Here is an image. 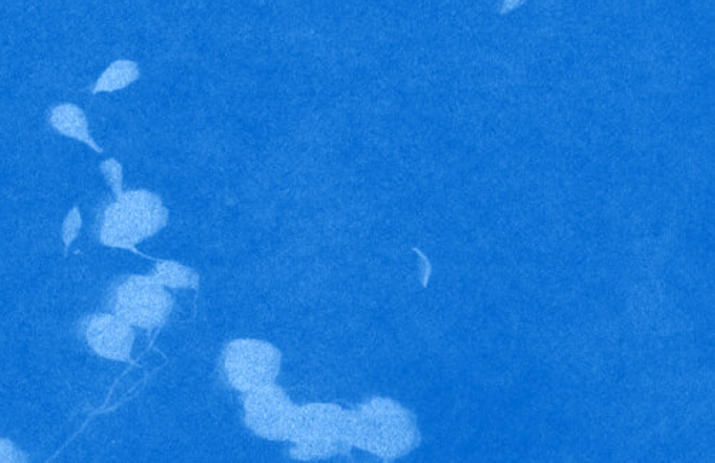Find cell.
Returning <instances> with one entry per match:
<instances>
[{
	"label": "cell",
	"instance_id": "cell-2",
	"mask_svg": "<svg viewBox=\"0 0 715 463\" xmlns=\"http://www.w3.org/2000/svg\"><path fill=\"white\" fill-rule=\"evenodd\" d=\"M290 455L297 461H322L348 455L352 444V411L330 402L295 409L288 434Z\"/></svg>",
	"mask_w": 715,
	"mask_h": 463
},
{
	"label": "cell",
	"instance_id": "cell-5",
	"mask_svg": "<svg viewBox=\"0 0 715 463\" xmlns=\"http://www.w3.org/2000/svg\"><path fill=\"white\" fill-rule=\"evenodd\" d=\"M283 354L271 342L240 338L228 342L221 357L227 384L241 394L275 384L281 371Z\"/></svg>",
	"mask_w": 715,
	"mask_h": 463
},
{
	"label": "cell",
	"instance_id": "cell-8",
	"mask_svg": "<svg viewBox=\"0 0 715 463\" xmlns=\"http://www.w3.org/2000/svg\"><path fill=\"white\" fill-rule=\"evenodd\" d=\"M49 124L56 133L67 139L86 144L96 153H103L102 147L93 139L85 110L75 103L57 104L50 110Z\"/></svg>",
	"mask_w": 715,
	"mask_h": 463
},
{
	"label": "cell",
	"instance_id": "cell-7",
	"mask_svg": "<svg viewBox=\"0 0 715 463\" xmlns=\"http://www.w3.org/2000/svg\"><path fill=\"white\" fill-rule=\"evenodd\" d=\"M79 331L89 350L103 360L127 362L132 357L136 331L113 312L87 315Z\"/></svg>",
	"mask_w": 715,
	"mask_h": 463
},
{
	"label": "cell",
	"instance_id": "cell-12",
	"mask_svg": "<svg viewBox=\"0 0 715 463\" xmlns=\"http://www.w3.org/2000/svg\"><path fill=\"white\" fill-rule=\"evenodd\" d=\"M104 180L112 189L114 197L123 193V167L116 159H107L100 163Z\"/></svg>",
	"mask_w": 715,
	"mask_h": 463
},
{
	"label": "cell",
	"instance_id": "cell-10",
	"mask_svg": "<svg viewBox=\"0 0 715 463\" xmlns=\"http://www.w3.org/2000/svg\"><path fill=\"white\" fill-rule=\"evenodd\" d=\"M151 275L169 290L196 288L200 281V277L193 268L170 260H160L159 263H156Z\"/></svg>",
	"mask_w": 715,
	"mask_h": 463
},
{
	"label": "cell",
	"instance_id": "cell-1",
	"mask_svg": "<svg viewBox=\"0 0 715 463\" xmlns=\"http://www.w3.org/2000/svg\"><path fill=\"white\" fill-rule=\"evenodd\" d=\"M419 441L414 414L394 399L369 398L352 411V444L382 461L408 455Z\"/></svg>",
	"mask_w": 715,
	"mask_h": 463
},
{
	"label": "cell",
	"instance_id": "cell-13",
	"mask_svg": "<svg viewBox=\"0 0 715 463\" xmlns=\"http://www.w3.org/2000/svg\"><path fill=\"white\" fill-rule=\"evenodd\" d=\"M29 462V456L15 442L0 436V463Z\"/></svg>",
	"mask_w": 715,
	"mask_h": 463
},
{
	"label": "cell",
	"instance_id": "cell-14",
	"mask_svg": "<svg viewBox=\"0 0 715 463\" xmlns=\"http://www.w3.org/2000/svg\"><path fill=\"white\" fill-rule=\"evenodd\" d=\"M520 2H523V0H506L505 5L508 6V9H513L516 8Z\"/></svg>",
	"mask_w": 715,
	"mask_h": 463
},
{
	"label": "cell",
	"instance_id": "cell-6",
	"mask_svg": "<svg viewBox=\"0 0 715 463\" xmlns=\"http://www.w3.org/2000/svg\"><path fill=\"white\" fill-rule=\"evenodd\" d=\"M244 422L254 435L267 441L287 442L297 405L277 384L244 394Z\"/></svg>",
	"mask_w": 715,
	"mask_h": 463
},
{
	"label": "cell",
	"instance_id": "cell-3",
	"mask_svg": "<svg viewBox=\"0 0 715 463\" xmlns=\"http://www.w3.org/2000/svg\"><path fill=\"white\" fill-rule=\"evenodd\" d=\"M169 223V210L149 190L123 191L104 208L99 223V241L104 247L132 250L156 236Z\"/></svg>",
	"mask_w": 715,
	"mask_h": 463
},
{
	"label": "cell",
	"instance_id": "cell-9",
	"mask_svg": "<svg viewBox=\"0 0 715 463\" xmlns=\"http://www.w3.org/2000/svg\"><path fill=\"white\" fill-rule=\"evenodd\" d=\"M139 77L140 67L136 62L127 59L114 60L96 80L92 93L99 95V93L119 92L133 85Z\"/></svg>",
	"mask_w": 715,
	"mask_h": 463
},
{
	"label": "cell",
	"instance_id": "cell-11",
	"mask_svg": "<svg viewBox=\"0 0 715 463\" xmlns=\"http://www.w3.org/2000/svg\"><path fill=\"white\" fill-rule=\"evenodd\" d=\"M83 227V216L82 211H80L79 206H73L67 211L65 220L62 223V243L65 247V251H69L72 244L75 243L76 238L79 237L80 231Z\"/></svg>",
	"mask_w": 715,
	"mask_h": 463
},
{
	"label": "cell",
	"instance_id": "cell-4",
	"mask_svg": "<svg viewBox=\"0 0 715 463\" xmlns=\"http://www.w3.org/2000/svg\"><path fill=\"white\" fill-rule=\"evenodd\" d=\"M173 295L151 274H130L112 285L107 307L139 330H156L169 320Z\"/></svg>",
	"mask_w": 715,
	"mask_h": 463
}]
</instances>
